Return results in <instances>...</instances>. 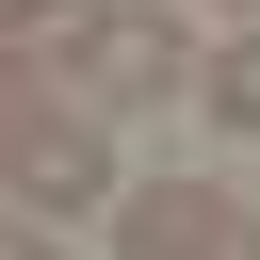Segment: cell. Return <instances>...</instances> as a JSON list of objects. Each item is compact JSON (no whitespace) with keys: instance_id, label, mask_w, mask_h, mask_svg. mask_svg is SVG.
<instances>
[{"instance_id":"6da1fadb","label":"cell","mask_w":260,"mask_h":260,"mask_svg":"<svg viewBox=\"0 0 260 260\" xmlns=\"http://www.w3.org/2000/svg\"><path fill=\"white\" fill-rule=\"evenodd\" d=\"M98 114H162V98H195V32L162 16V0H98V32H81V65H65Z\"/></svg>"},{"instance_id":"7a4b0ae2","label":"cell","mask_w":260,"mask_h":260,"mask_svg":"<svg viewBox=\"0 0 260 260\" xmlns=\"http://www.w3.org/2000/svg\"><path fill=\"white\" fill-rule=\"evenodd\" d=\"M0 179H16V211H49V228H65V211H114V114H98V98H65Z\"/></svg>"},{"instance_id":"3957f363","label":"cell","mask_w":260,"mask_h":260,"mask_svg":"<svg viewBox=\"0 0 260 260\" xmlns=\"http://www.w3.org/2000/svg\"><path fill=\"white\" fill-rule=\"evenodd\" d=\"M211 211H228L211 179H130V195H114V260H195Z\"/></svg>"},{"instance_id":"277c9868","label":"cell","mask_w":260,"mask_h":260,"mask_svg":"<svg viewBox=\"0 0 260 260\" xmlns=\"http://www.w3.org/2000/svg\"><path fill=\"white\" fill-rule=\"evenodd\" d=\"M195 114H211V130H260V16H244V32L195 65Z\"/></svg>"},{"instance_id":"5b68a950","label":"cell","mask_w":260,"mask_h":260,"mask_svg":"<svg viewBox=\"0 0 260 260\" xmlns=\"http://www.w3.org/2000/svg\"><path fill=\"white\" fill-rule=\"evenodd\" d=\"M65 98H81L65 65H32V49H0V162H16V146H32V130H49Z\"/></svg>"},{"instance_id":"8992f818","label":"cell","mask_w":260,"mask_h":260,"mask_svg":"<svg viewBox=\"0 0 260 260\" xmlns=\"http://www.w3.org/2000/svg\"><path fill=\"white\" fill-rule=\"evenodd\" d=\"M81 32H98V0H0V49H32V65H81Z\"/></svg>"},{"instance_id":"52a82bcc","label":"cell","mask_w":260,"mask_h":260,"mask_svg":"<svg viewBox=\"0 0 260 260\" xmlns=\"http://www.w3.org/2000/svg\"><path fill=\"white\" fill-rule=\"evenodd\" d=\"M195 260H260V211H244V195H228V211H211V228H195Z\"/></svg>"},{"instance_id":"ba28073f","label":"cell","mask_w":260,"mask_h":260,"mask_svg":"<svg viewBox=\"0 0 260 260\" xmlns=\"http://www.w3.org/2000/svg\"><path fill=\"white\" fill-rule=\"evenodd\" d=\"M0 260H65V244H49V228H0Z\"/></svg>"},{"instance_id":"9c48e42d","label":"cell","mask_w":260,"mask_h":260,"mask_svg":"<svg viewBox=\"0 0 260 260\" xmlns=\"http://www.w3.org/2000/svg\"><path fill=\"white\" fill-rule=\"evenodd\" d=\"M211 16H260V0H211Z\"/></svg>"}]
</instances>
